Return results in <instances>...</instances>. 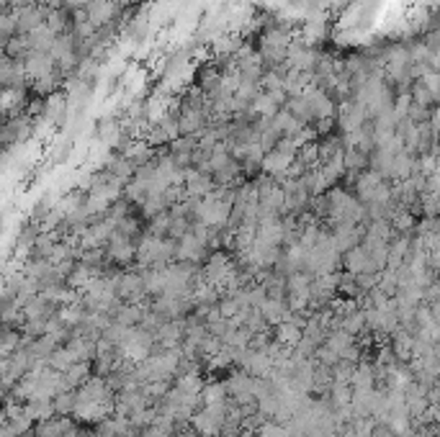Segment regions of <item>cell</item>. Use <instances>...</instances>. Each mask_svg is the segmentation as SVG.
<instances>
[{
    "label": "cell",
    "mask_w": 440,
    "mask_h": 437,
    "mask_svg": "<svg viewBox=\"0 0 440 437\" xmlns=\"http://www.w3.org/2000/svg\"><path fill=\"white\" fill-rule=\"evenodd\" d=\"M137 250H139V239H134L124 232H113L111 242L106 244V257L113 265H129L137 260Z\"/></svg>",
    "instance_id": "1"
},
{
    "label": "cell",
    "mask_w": 440,
    "mask_h": 437,
    "mask_svg": "<svg viewBox=\"0 0 440 437\" xmlns=\"http://www.w3.org/2000/svg\"><path fill=\"white\" fill-rule=\"evenodd\" d=\"M80 427V422L75 417H62V414H54V417L44 419V422H36L34 427V437H65L75 432Z\"/></svg>",
    "instance_id": "2"
},
{
    "label": "cell",
    "mask_w": 440,
    "mask_h": 437,
    "mask_svg": "<svg viewBox=\"0 0 440 437\" xmlns=\"http://www.w3.org/2000/svg\"><path fill=\"white\" fill-rule=\"evenodd\" d=\"M23 407H26V414H29L34 422H44V419H49L57 414L54 399H31V401H26Z\"/></svg>",
    "instance_id": "3"
},
{
    "label": "cell",
    "mask_w": 440,
    "mask_h": 437,
    "mask_svg": "<svg viewBox=\"0 0 440 437\" xmlns=\"http://www.w3.org/2000/svg\"><path fill=\"white\" fill-rule=\"evenodd\" d=\"M93 376V366L91 363H75L72 368H67L62 378H65V388L70 391V388H80L88 378Z\"/></svg>",
    "instance_id": "4"
},
{
    "label": "cell",
    "mask_w": 440,
    "mask_h": 437,
    "mask_svg": "<svg viewBox=\"0 0 440 437\" xmlns=\"http://www.w3.org/2000/svg\"><path fill=\"white\" fill-rule=\"evenodd\" d=\"M54 409H57V414H62V417H72L75 409H78V388H70V391L57 394V397H54Z\"/></svg>",
    "instance_id": "5"
}]
</instances>
